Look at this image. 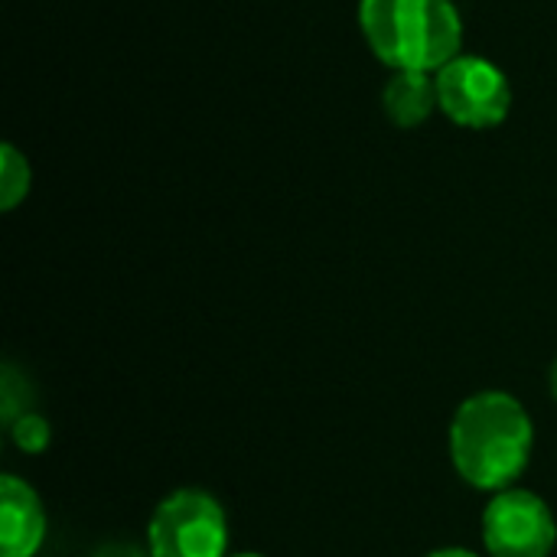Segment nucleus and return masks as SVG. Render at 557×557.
<instances>
[{"label": "nucleus", "mask_w": 557, "mask_h": 557, "mask_svg": "<svg viewBox=\"0 0 557 557\" xmlns=\"http://www.w3.org/2000/svg\"><path fill=\"white\" fill-rule=\"evenodd\" d=\"M382 108H385L388 121H395L398 127H405V131L421 127L441 108L437 78L431 72H395L385 82Z\"/></svg>", "instance_id": "nucleus-7"}, {"label": "nucleus", "mask_w": 557, "mask_h": 557, "mask_svg": "<svg viewBox=\"0 0 557 557\" xmlns=\"http://www.w3.org/2000/svg\"><path fill=\"white\" fill-rule=\"evenodd\" d=\"M29 180H33L29 160L13 144H3L0 147V209L3 212H13L26 199Z\"/></svg>", "instance_id": "nucleus-8"}, {"label": "nucleus", "mask_w": 557, "mask_h": 557, "mask_svg": "<svg viewBox=\"0 0 557 557\" xmlns=\"http://www.w3.org/2000/svg\"><path fill=\"white\" fill-rule=\"evenodd\" d=\"M532 444V418L509 392H480L467 398L450 424L454 467L483 493L512 490L529 467Z\"/></svg>", "instance_id": "nucleus-1"}, {"label": "nucleus", "mask_w": 557, "mask_h": 557, "mask_svg": "<svg viewBox=\"0 0 557 557\" xmlns=\"http://www.w3.org/2000/svg\"><path fill=\"white\" fill-rule=\"evenodd\" d=\"M359 29L395 72H441L463 52V16L454 0H359Z\"/></svg>", "instance_id": "nucleus-2"}, {"label": "nucleus", "mask_w": 557, "mask_h": 557, "mask_svg": "<svg viewBox=\"0 0 557 557\" xmlns=\"http://www.w3.org/2000/svg\"><path fill=\"white\" fill-rule=\"evenodd\" d=\"M428 557H476L473 552H467V548H441V552H431Z\"/></svg>", "instance_id": "nucleus-10"}, {"label": "nucleus", "mask_w": 557, "mask_h": 557, "mask_svg": "<svg viewBox=\"0 0 557 557\" xmlns=\"http://www.w3.org/2000/svg\"><path fill=\"white\" fill-rule=\"evenodd\" d=\"M548 385H552V395H555V401H557V359H555V366H552V375H548Z\"/></svg>", "instance_id": "nucleus-11"}, {"label": "nucleus", "mask_w": 557, "mask_h": 557, "mask_svg": "<svg viewBox=\"0 0 557 557\" xmlns=\"http://www.w3.org/2000/svg\"><path fill=\"white\" fill-rule=\"evenodd\" d=\"M483 542L490 557H548L557 522L548 503L529 490H503L483 512Z\"/></svg>", "instance_id": "nucleus-5"}, {"label": "nucleus", "mask_w": 557, "mask_h": 557, "mask_svg": "<svg viewBox=\"0 0 557 557\" xmlns=\"http://www.w3.org/2000/svg\"><path fill=\"white\" fill-rule=\"evenodd\" d=\"M10 434H13V444H16L20 450H26V454H42L46 444H49V437H52L46 418L36 414V411L20 414V418L10 424Z\"/></svg>", "instance_id": "nucleus-9"}, {"label": "nucleus", "mask_w": 557, "mask_h": 557, "mask_svg": "<svg viewBox=\"0 0 557 557\" xmlns=\"http://www.w3.org/2000/svg\"><path fill=\"white\" fill-rule=\"evenodd\" d=\"M434 78H437L441 111L457 127L493 131L512 111V85L506 72L483 55L460 52L454 62L434 72Z\"/></svg>", "instance_id": "nucleus-4"}, {"label": "nucleus", "mask_w": 557, "mask_h": 557, "mask_svg": "<svg viewBox=\"0 0 557 557\" xmlns=\"http://www.w3.org/2000/svg\"><path fill=\"white\" fill-rule=\"evenodd\" d=\"M147 545L150 557H228L225 509L202 490H176L153 509Z\"/></svg>", "instance_id": "nucleus-3"}, {"label": "nucleus", "mask_w": 557, "mask_h": 557, "mask_svg": "<svg viewBox=\"0 0 557 557\" xmlns=\"http://www.w3.org/2000/svg\"><path fill=\"white\" fill-rule=\"evenodd\" d=\"M46 542V509L29 483L0 480V557H33Z\"/></svg>", "instance_id": "nucleus-6"}, {"label": "nucleus", "mask_w": 557, "mask_h": 557, "mask_svg": "<svg viewBox=\"0 0 557 557\" xmlns=\"http://www.w3.org/2000/svg\"><path fill=\"white\" fill-rule=\"evenodd\" d=\"M228 557H264V555H258V552H238V555H228Z\"/></svg>", "instance_id": "nucleus-12"}]
</instances>
